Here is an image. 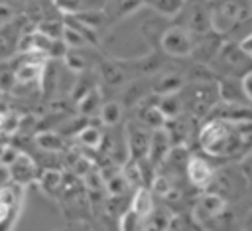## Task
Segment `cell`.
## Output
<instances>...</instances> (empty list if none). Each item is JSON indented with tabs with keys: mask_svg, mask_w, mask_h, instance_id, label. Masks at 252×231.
<instances>
[{
	"mask_svg": "<svg viewBox=\"0 0 252 231\" xmlns=\"http://www.w3.org/2000/svg\"><path fill=\"white\" fill-rule=\"evenodd\" d=\"M146 4L152 6V10H156L163 18L177 16L183 10V6H185L183 0H152V2H146Z\"/></svg>",
	"mask_w": 252,
	"mask_h": 231,
	"instance_id": "ffe728a7",
	"label": "cell"
},
{
	"mask_svg": "<svg viewBox=\"0 0 252 231\" xmlns=\"http://www.w3.org/2000/svg\"><path fill=\"white\" fill-rule=\"evenodd\" d=\"M222 55H224L230 63H240V61H242V57H244V53L240 51V47H238V45H226V47L222 49Z\"/></svg>",
	"mask_w": 252,
	"mask_h": 231,
	"instance_id": "e575fe53",
	"label": "cell"
},
{
	"mask_svg": "<svg viewBox=\"0 0 252 231\" xmlns=\"http://www.w3.org/2000/svg\"><path fill=\"white\" fill-rule=\"evenodd\" d=\"M100 107H102V97H100V91L94 87L91 93H87L79 103H77V111L83 118H89L93 116L94 113H100Z\"/></svg>",
	"mask_w": 252,
	"mask_h": 231,
	"instance_id": "9a60e30c",
	"label": "cell"
},
{
	"mask_svg": "<svg viewBox=\"0 0 252 231\" xmlns=\"http://www.w3.org/2000/svg\"><path fill=\"white\" fill-rule=\"evenodd\" d=\"M89 172H93V166H91V162H89L87 158H81V156H79V158L75 160V174L85 178Z\"/></svg>",
	"mask_w": 252,
	"mask_h": 231,
	"instance_id": "74e56055",
	"label": "cell"
},
{
	"mask_svg": "<svg viewBox=\"0 0 252 231\" xmlns=\"http://www.w3.org/2000/svg\"><path fill=\"white\" fill-rule=\"evenodd\" d=\"M35 144L37 148L45 150V152H61L65 148V142H63V136L59 132H53V130H41L35 134Z\"/></svg>",
	"mask_w": 252,
	"mask_h": 231,
	"instance_id": "2e32d148",
	"label": "cell"
},
{
	"mask_svg": "<svg viewBox=\"0 0 252 231\" xmlns=\"http://www.w3.org/2000/svg\"><path fill=\"white\" fill-rule=\"evenodd\" d=\"M55 8L59 12H63L65 16H77V14L85 12V10H89L85 6V2H79V0H57L55 2Z\"/></svg>",
	"mask_w": 252,
	"mask_h": 231,
	"instance_id": "4316f807",
	"label": "cell"
},
{
	"mask_svg": "<svg viewBox=\"0 0 252 231\" xmlns=\"http://www.w3.org/2000/svg\"><path fill=\"white\" fill-rule=\"evenodd\" d=\"M181 87H183V77L179 73H165L159 75L158 81L152 85V93L156 97H167V95H177Z\"/></svg>",
	"mask_w": 252,
	"mask_h": 231,
	"instance_id": "8fae6325",
	"label": "cell"
},
{
	"mask_svg": "<svg viewBox=\"0 0 252 231\" xmlns=\"http://www.w3.org/2000/svg\"><path fill=\"white\" fill-rule=\"evenodd\" d=\"M224 211V199L217 193H203L195 203V217L199 221H211Z\"/></svg>",
	"mask_w": 252,
	"mask_h": 231,
	"instance_id": "ba28073f",
	"label": "cell"
},
{
	"mask_svg": "<svg viewBox=\"0 0 252 231\" xmlns=\"http://www.w3.org/2000/svg\"><path fill=\"white\" fill-rule=\"evenodd\" d=\"M100 75H102V79H104L106 83H110V85H118V83L124 81V71H122L118 65L110 63V61H104V63L100 65Z\"/></svg>",
	"mask_w": 252,
	"mask_h": 231,
	"instance_id": "d4e9b609",
	"label": "cell"
},
{
	"mask_svg": "<svg viewBox=\"0 0 252 231\" xmlns=\"http://www.w3.org/2000/svg\"><path fill=\"white\" fill-rule=\"evenodd\" d=\"M191 34H207L211 30V16H209V10L197 6L191 10V16H189V28H187Z\"/></svg>",
	"mask_w": 252,
	"mask_h": 231,
	"instance_id": "ac0fdd59",
	"label": "cell"
},
{
	"mask_svg": "<svg viewBox=\"0 0 252 231\" xmlns=\"http://www.w3.org/2000/svg\"><path fill=\"white\" fill-rule=\"evenodd\" d=\"M211 16V28L217 34H226L236 24V2H224L209 10Z\"/></svg>",
	"mask_w": 252,
	"mask_h": 231,
	"instance_id": "8992f818",
	"label": "cell"
},
{
	"mask_svg": "<svg viewBox=\"0 0 252 231\" xmlns=\"http://www.w3.org/2000/svg\"><path fill=\"white\" fill-rule=\"evenodd\" d=\"M85 186H87L91 192H94V193L102 192V190H104V178H102L100 170H93V172H89V174L85 176Z\"/></svg>",
	"mask_w": 252,
	"mask_h": 231,
	"instance_id": "4dcf8cb0",
	"label": "cell"
},
{
	"mask_svg": "<svg viewBox=\"0 0 252 231\" xmlns=\"http://www.w3.org/2000/svg\"><path fill=\"white\" fill-rule=\"evenodd\" d=\"M114 6L118 8V16H128V14L136 12V10H140L144 6V2H118Z\"/></svg>",
	"mask_w": 252,
	"mask_h": 231,
	"instance_id": "d590c367",
	"label": "cell"
},
{
	"mask_svg": "<svg viewBox=\"0 0 252 231\" xmlns=\"http://www.w3.org/2000/svg\"><path fill=\"white\" fill-rule=\"evenodd\" d=\"M199 142L203 150L213 156L232 154L240 146H244L236 126L220 118H211L205 122V126L199 132Z\"/></svg>",
	"mask_w": 252,
	"mask_h": 231,
	"instance_id": "6da1fadb",
	"label": "cell"
},
{
	"mask_svg": "<svg viewBox=\"0 0 252 231\" xmlns=\"http://www.w3.org/2000/svg\"><path fill=\"white\" fill-rule=\"evenodd\" d=\"M22 192L14 184H6L0 188V231H12L22 207Z\"/></svg>",
	"mask_w": 252,
	"mask_h": 231,
	"instance_id": "7a4b0ae2",
	"label": "cell"
},
{
	"mask_svg": "<svg viewBox=\"0 0 252 231\" xmlns=\"http://www.w3.org/2000/svg\"><path fill=\"white\" fill-rule=\"evenodd\" d=\"M238 47H240V51H242V53H244L246 57H252V32H250L248 36H244V38L240 39Z\"/></svg>",
	"mask_w": 252,
	"mask_h": 231,
	"instance_id": "ab89813d",
	"label": "cell"
},
{
	"mask_svg": "<svg viewBox=\"0 0 252 231\" xmlns=\"http://www.w3.org/2000/svg\"><path fill=\"white\" fill-rule=\"evenodd\" d=\"M120 116H122V107H120L116 101H106V103H102L100 113H98V118H100L102 124L114 126V124L120 120Z\"/></svg>",
	"mask_w": 252,
	"mask_h": 231,
	"instance_id": "7402d4cb",
	"label": "cell"
},
{
	"mask_svg": "<svg viewBox=\"0 0 252 231\" xmlns=\"http://www.w3.org/2000/svg\"><path fill=\"white\" fill-rule=\"evenodd\" d=\"M8 109H6V105L4 103H0V132H2V126H4V120H6V116H8Z\"/></svg>",
	"mask_w": 252,
	"mask_h": 231,
	"instance_id": "60d3db41",
	"label": "cell"
},
{
	"mask_svg": "<svg viewBox=\"0 0 252 231\" xmlns=\"http://www.w3.org/2000/svg\"><path fill=\"white\" fill-rule=\"evenodd\" d=\"M120 231H146V219L136 215L130 207L120 215Z\"/></svg>",
	"mask_w": 252,
	"mask_h": 231,
	"instance_id": "603a6c76",
	"label": "cell"
},
{
	"mask_svg": "<svg viewBox=\"0 0 252 231\" xmlns=\"http://www.w3.org/2000/svg\"><path fill=\"white\" fill-rule=\"evenodd\" d=\"M77 138H79V142L85 146V148H98L100 144H102V132H100V128H96V126H93V124H85L83 128H81V132L77 134Z\"/></svg>",
	"mask_w": 252,
	"mask_h": 231,
	"instance_id": "44dd1931",
	"label": "cell"
},
{
	"mask_svg": "<svg viewBox=\"0 0 252 231\" xmlns=\"http://www.w3.org/2000/svg\"><path fill=\"white\" fill-rule=\"evenodd\" d=\"M187 178L193 186L197 188H205L211 184L213 180V168L209 166V162L201 156H191L189 162H187Z\"/></svg>",
	"mask_w": 252,
	"mask_h": 231,
	"instance_id": "30bf717a",
	"label": "cell"
},
{
	"mask_svg": "<svg viewBox=\"0 0 252 231\" xmlns=\"http://www.w3.org/2000/svg\"><path fill=\"white\" fill-rule=\"evenodd\" d=\"M189 152H187V148L185 146H171V152H169V156H167V160L171 162V164H175V166H185L187 168V162H189ZM165 160V162H167Z\"/></svg>",
	"mask_w": 252,
	"mask_h": 231,
	"instance_id": "f546056e",
	"label": "cell"
},
{
	"mask_svg": "<svg viewBox=\"0 0 252 231\" xmlns=\"http://www.w3.org/2000/svg\"><path fill=\"white\" fill-rule=\"evenodd\" d=\"M61 39H63V43H65L69 49H75V47H83V45H87L85 38H83L77 30H73V28H69V26H65Z\"/></svg>",
	"mask_w": 252,
	"mask_h": 231,
	"instance_id": "83f0119b",
	"label": "cell"
},
{
	"mask_svg": "<svg viewBox=\"0 0 252 231\" xmlns=\"http://www.w3.org/2000/svg\"><path fill=\"white\" fill-rule=\"evenodd\" d=\"M67 51H69V47L63 43V39H53V43H51V47H49V51H47V57L59 59V57H65Z\"/></svg>",
	"mask_w": 252,
	"mask_h": 231,
	"instance_id": "836d02e7",
	"label": "cell"
},
{
	"mask_svg": "<svg viewBox=\"0 0 252 231\" xmlns=\"http://www.w3.org/2000/svg\"><path fill=\"white\" fill-rule=\"evenodd\" d=\"M140 124L146 126L150 132L154 130H159V128H165L167 120L163 118V115L159 113L158 105L156 103H148L140 109Z\"/></svg>",
	"mask_w": 252,
	"mask_h": 231,
	"instance_id": "4fadbf2b",
	"label": "cell"
},
{
	"mask_svg": "<svg viewBox=\"0 0 252 231\" xmlns=\"http://www.w3.org/2000/svg\"><path fill=\"white\" fill-rule=\"evenodd\" d=\"M130 209L144 219H148L154 213V195H152L150 188H138L134 192L132 201H130Z\"/></svg>",
	"mask_w": 252,
	"mask_h": 231,
	"instance_id": "7c38bea8",
	"label": "cell"
},
{
	"mask_svg": "<svg viewBox=\"0 0 252 231\" xmlns=\"http://www.w3.org/2000/svg\"><path fill=\"white\" fill-rule=\"evenodd\" d=\"M240 87H242V95H244V99H248V101L252 103V71H248V73L242 77Z\"/></svg>",
	"mask_w": 252,
	"mask_h": 231,
	"instance_id": "f35d334b",
	"label": "cell"
},
{
	"mask_svg": "<svg viewBox=\"0 0 252 231\" xmlns=\"http://www.w3.org/2000/svg\"><path fill=\"white\" fill-rule=\"evenodd\" d=\"M37 182H39V188H41L45 193L53 195V193L63 186V174H61L59 170L47 168V170L41 172V176L37 178Z\"/></svg>",
	"mask_w": 252,
	"mask_h": 231,
	"instance_id": "d6986e66",
	"label": "cell"
},
{
	"mask_svg": "<svg viewBox=\"0 0 252 231\" xmlns=\"http://www.w3.org/2000/svg\"><path fill=\"white\" fill-rule=\"evenodd\" d=\"M102 178H104V190L110 193V197H118L130 188L126 178H124V174H122V170H118V168L112 170L110 174H102Z\"/></svg>",
	"mask_w": 252,
	"mask_h": 231,
	"instance_id": "e0dca14e",
	"label": "cell"
},
{
	"mask_svg": "<svg viewBox=\"0 0 252 231\" xmlns=\"http://www.w3.org/2000/svg\"><path fill=\"white\" fill-rule=\"evenodd\" d=\"M6 172H8L10 180H12V184L18 186V188H26L28 184H32L33 180L39 178V176H37V166H35V162H33L26 152H22V154L18 156V160H16L12 166L6 168Z\"/></svg>",
	"mask_w": 252,
	"mask_h": 231,
	"instance_id": "5b68a950",
	"label": "cell"
},
{
	"mask_svg": "<svg viewBox=\"0 0 252 231\" xmlns=\"http://www.w3.org/2000/svg\"><path fill=\"white\" fill-rule=\"evenodd\" d=\"M213 83H207V85H197L195 93H193V101H191V113L201 116L205 113H209L215 105H217V99H219V89H213L211 87Z\"/></svg>",
	"mask_w": 252,
	"mask_h": 231,
	"instance_id": "9c48e42d",
	"label": "cell"
},
{
	"mask_svg": "<svg viewBox=\"0 0 252 231\" xmlns=\"http://www.w3.org/2000/svg\"><path fill=\"white\" fill-rule=\"evenodd\" d=\"M252 16V2H236V22H244Z\"/></svg>",
	"mask_w": 252,
	"mask_h": 231,
	"instance_id": "8d00e7d4",
	"label": "cell"
},
{
	"mask_svg": "<svg viewBox=\"0 0 252 231\" xmlns=\"http://www.w3.org/2000/svg\"><path fill=\"white\" fill-rule=\"evenodd\" d=\"M246 231H252V213L248 215V221H246Z\"/></svg>",
	"mask_w": 252,
	"mask_h": 231,
	"instance_id": "b9f144b4",
	"label": "cell"
},
{
	"mask_svg": "<svg viewBox=\"0 0 252 231\" xmlns=\"http://www.w3.org/2000/svg\"><path fill=\"white\" fill-rule=\"evenodd\" d=\"M150 136L146 126L140 122H128L124 126V144H126V156L128 160L140 162L148 158V148H150Z\"/></svg>",
	"mask_w": 252,
	"mask_h": 231,
	"instance_id": "3957f363",
	"label": "cell"
},
{
	"mask_svg": "<svg viewBox=\"0 0 252 231\" xmlns=\"http://www.w3.org/2000/svg\"><path fill=\"white\" fill-rule=\"evenodd\" d=\"M63 61H65V65H67V69H71V71H75V73H81L83 69H85V59L79 55V53H75V51H67V55L63 57Z\"/></svg>",
	"mask_w": 252,
	"mask_h": 231,
	"instance_id": "1f68e13d",
	"label": "cell"
},
{
	"mask_svg": "<svg viewBox=\"0 0 252 231\" xmlns=\"http://www.w3.org/2000/svg\"><path fill=\"white\" fill-rule=\"evenodd\" d=\"M20 154H22V152H20L16 146H6V148H4V154H2V160H0V166H4V168L12 166V164L18 160Z\"/></svg>",
	"mask_w": 252,
	"mask_h": 231,
	"instance_id": "d6a6232c",
	"label": "cell"
},
{
	"mask_svg": "<svg viewBox=\"0 0 252 231\" xmlns=\"http://www.w3.org/2000/svg\"><path fill=\"white\" fill-rule=\"evenodd\" d=\"M4 148H6V144H0V160H2V154H4Z\"/></svg>",
	"mask_w": 252,
	"mask_h": 231,
	"instance_id": "7bdbcfd3",
	"label": "cell"
},
{
	"mask_svg": "<svg viewBox=\"0 0 252 231\" xmlns=\"http://www.w3.org/2000/svg\"><path fill=\"white\" fill-rule=\"evenodd\" d=\"M63 30H65V24L63 22H55V20H45V22H41L37 26V32L45 34L51 39H61Z\"/></svg>",
	"mask_w": 252,
	"mask_h": 231,
	"instance_id": "484cf974",
	"label": "cell"
},
{
	"mask_svg": "<svg viewBox=\"0 0 252 231\" xmlns=\"http://www.w3.org/2000/svg\"><path fill=\"white\" fill-rule=\"evenodd\" d=\"M159 113L163 115V118L169 122V120H175L177 116H181L183 113V105H181V99L179 95H167V97H158L156 101Z\"/></svg>",
	"mask_w": 252,
	"mask_h": 231,
	"instance_id": "5bb4252c",
	"label": "cell"
},
{
	"mask_svg": "<svg viewBox=\"0 0 252 231\" xmlns=\"http://www.w3.org/2000/svg\"><path fill=\"white\" fill-rule=\"evenodd\" d=\"M171 190H173V186H171L169 178L163 176V174H156V178H154V182H152V186H150V192H154V193L165 197Z\"/></svg>",
	"mask_w": 252,
	"mask_h": 231,
	"instance_id": "f1b7e54d",
	"label": "cell"
},
{
	"mask_svg": "<svg viewBox=\"0 0 252 231\" xmlns=\"http://www.w3.org/2000/svg\"><path fill=\"white\" fill-rule=\"evenodd\" d=\"M171 138L167 134L165 128H159V130H154L152 136H150V148H148V160L152 162V166H161L169 152H171Z\"/></svg>",
	"mask_w": 252,
	"mask_h": 231,
	"instance_id": "52a82bcc",
	"label": "cell"
},
{
	"mask_svg": "<svg viewBox=\"0 0 252 231\" xmlns=\"http://www.w3.org/2000/svg\"><path fill=\"white\" fill-rule=\"evenodd\" d=\"M161 49L171 57H185L193 53V34L187 28L173 26L161 34Z\"/></svg>",
	"mask_w": 252,
	"mask_h": 231,
	"instance_id": "277c9868",
	"label": "cell"
},
{
	"mask_svg": "<svg viewBox=\"0 0 252 231\" xmlns=\"http://www.w3.org/2000/svg\"><path fill=\"white\" fill-rule=\"evenodd\" d=\"M16 83V69L10 59H0V91H12Z\"/></svg>",
	"mask_w": 252,
	"mask_h": 231,
	"instance_id": "cb8c5ba5",
	"label": "cell"
}]
</instances>
